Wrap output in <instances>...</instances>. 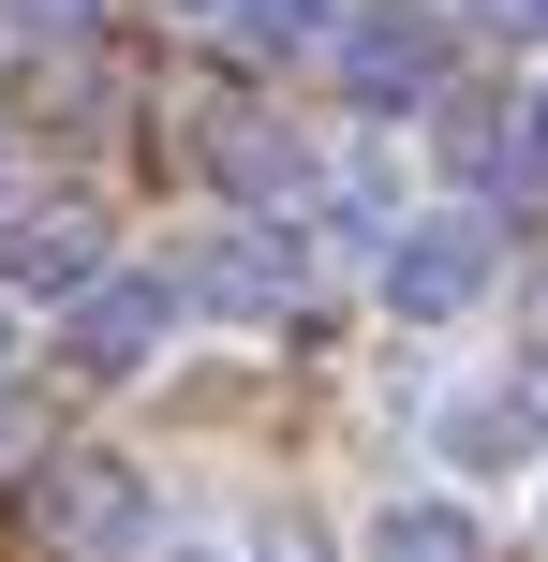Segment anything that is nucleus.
I'll return each instance as SVG.
<instances>
[{"instance_id":"20e7f679","label":"nucleus","mask_w":548,"mask_h":562,"mask_svg":"<svg viewBox=\"0 0 548 562\" xmlns=\"http://www.w3.org/2000/svg\"><path fill=\"white\" fill-rule=\"evenodd\" d=\"M178 326V281H148V267H104L75 296V326H59V356L89 370V385H119V370H148V340Z\"/></svg>"},{"instance_id":"ddd939ff","label":"nucleus","mask_w":548,"mask_h":562,"mask_svg":"<svg viewBox=\"0 0 548 562\" xmlns=\"http://www.w3.org/2000/svg\"><path fill=\"white\" fill-rule=\"evenodd\" d=\"M519 164H548V89H534V134H519Z\"/></svg>"},{"instance_id":"7ed1b4c3","label":"nucleus","mask_w":548,"mask_h":562,"mask_svg":"<svg viewBox=\"0 0 548 562\" xmlns=\"http://www.w3.org/2000/svg\"><path fill=\"white\" fill-rule=\"evenodd\" d=\"M342 89H356V104H430V89H445V15H430V0H371V15H342Z\"/></svg>"},{"instance_id":"9d476101","label":"nucleus","mask_w":548,"mask_h":562,"mask_svg":"<svg viewBox=\"0 0 548 562\" xmlns=\"http://www.w3.org/2000/svg\"><path fill=\"white\" fill-rule=\"evenodd\" d=\"M253 562H326V533H312V518H267V533H253Z\"/></svg>"},{"instance_id":"4468645a","label":"nucleus","mask_w":548,"mask_h":562,"mask_svg":"<svg viewBox=\"0 0 548 562\" xmlns=\"http://www.w3.org/2000/svg\"><path fill=\"white\" fill-rule=\"evenodd\" d=\"M178 562H208V548H178Z\"/></svg>"},{"instance_id":"0eeeda50","label":"nucleus","mask_w":548,"mask_h":562,"mask_svg":"<svg viewBox=\"0 0 548 562\" xmlns=\"http://www.w3.org/2000/svg\"><path fill=\"white\" fill-rule=\"evenodd\" d=\"M193 296H223V311H282V296H297V237H282V223H253L237 252H208Z\"/></svg>"},{"instance_id":"423d86ee","label":"nucleus","mask_w":548,"mask_h":562,"mask_svg":"<svg viewBox=\"0 0 548 562\" xmlns=\"http://www.w3.org/2000/svg\"><path fill=\"white\" fill-rule=\"evenodd\" d=\"M371 562H490V533H474V504L430 488V504H385L371 518Z\"/></svg>"},{"instance_id":"1a4fd4ad","label":"nucleus","mask_w":548,"mask_h":562,"mask_svg":"<svg viewBox=\"0 0 548 562\" xmlns=\"http://www.w3.org/2000/svg\"><path fill=\"white\" fill-rule=\"evenodd\" d=\"M223 30L253 59H297V45H342V0H223Z\"/></svg>"},{"instance_id":"f257e3e1","label":"nucleus","mask_w":548,"mask_h":562,"mask_svg":"<svg viewBox=\"0 0 548 562\" xmlns=\"http://www.w3.org/2000/svg\"><path fill=\"white\" fill-rule=\"evenodd\" d=\"M30 533L59 562H119L148 533V474L134 459H45V474H30Z\"/></svg>"},{"instance_id":"f03ea898","label":"nucleus","mask_w":548,"mask_h":562,"mask_svg":"<svg viewBox=\"0 0 548 562\" xmlns=\"http://www.w3.org/2000/svg\"><path fill=\"white\" fill-rule=\"evenodd\" d=\"M490 296V207H430V223L385 237V311H415V326H445V311Z\"/></svg>"},{"instance_id":"9b49d317","label":"nucleus","mask_w":548,"mask_h":562,"mask_svg":"<svg viewBox=\"0 0 548 562\" xmlns=\"http://www.w3.org/2000/svg\"><path fill=\"white\" fill-rule=\"evenodd\" d=\"M474 15H490L504 45H548V0H474Z\"/></svg>"},{"instance_id":"39448f33","label":"nucleus","mask_w":548,"mask_h":562,"mask_svg":"<svg viewBox=\"0 0 548 562\" xmlns=\"http://www.w3.org/2000/svg\"><path fill=\"white\" fill-rule=\"evenodd\" d=\"M0 281L15 296H89L104 281V207H15L0 223Z\"/></svg>"},{"instance_id":"f8f14e48","label":"nucleus","mask_w":548,"mask_h":562,"mask_svg":"<svg viewBox=\"0 0 548 562\" xmlns=\"http://www.w3.org/2000/svg\"><path fill=\"white\" fill-rule=\"evenodd\" d=\"M104 0H15V30H89Z\"/></svg>"},{"instance_id":"6e6552de","label":"nucleus","mask_w":548,"mask_h":562,"mask_svg":"<svg viewBox=\"0 0 548 562\" xmlns=\"http://www.w3.org/2000/svg\"><path fill=\"white\" fill-rule=\"evenodd\" d=\"M208 178H237V193H297V134H267L253 104L208 119Z\"/></svg>"}]
</instances>
